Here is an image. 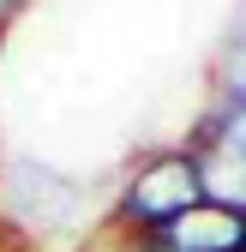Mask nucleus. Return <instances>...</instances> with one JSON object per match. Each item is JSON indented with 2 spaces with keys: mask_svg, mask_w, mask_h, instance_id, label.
I'll use <instances>...</instances> for the list:
<instances>
[{
  "mask_svg": "<svg viewBox=\"0 0 246 252\" xmlns=\"http://www.w3.org/2000/svg\"><path fill=\"white\" fill-rule=\"evenodd\" d=\"M210 198L204 186V162L198 150H162L126 180V198H120V222L132 234H162L168 222H180L186 210H198Z\"/></svg>",
  "mask_w": 246,
  "mask_h": 252,
  "instance_id": "1",
  "label": "nucleus"
},
{
  "mask_svg": "<svg viewBox=\"0 0 246 252\" xmlns=\"http://www.w3.org/2000/svg\"><path fill=\"white\" fill-rule=\"evenodd\" d=\"M198 162L246 168V96H234V90L216 96V108H210L204 126H198Z\"/></svg>",
  "mask_w": 246,
  "mask_h": 252,
  "instance_id": "2",
  "label": "nucleus"
},
{
  "mask_svg": "<svg viewBox=\"0 0 246 252\" xmlns=\"http://www.w3.org/2000/svg\"><path fill=\"white\" fill-rule=\"evenodd\" d=\"M222 90H234V96H246V30H240V42L228 54V72H222Z\"/></svg>",
  "mask_w": 246,
  "mask_h": 252,
  "instance_id": "3",
  "label": "nucleus"
}]
</instances>
